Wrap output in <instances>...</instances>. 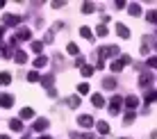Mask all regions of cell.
I'll return each instance as SVG.
<instances>
[{
    "label": "cell",
    "instance_id": "e0dca14e",
    "mask_svg": "<svg viewBox=\"0 0 157 139\" xmlns=\"http://www.w3.org/2000/svg\"><path fill=\"white\" fill-rule=\"evenodd\" d=\"M52 80H55V75H46V78H41L39 82H41L46 89H52Z\"/></svg>",
    "mask_w": 157,
    "mask_h": 139
},
{
    "label": "cell",
    "instance_id": "484cf974",
    "mask_svg": "<svg viewBox=\"0 0 157 139\" xmlns=\"http://www.w3.org/2000/svg\"><path fill=\"white\" fill-rule=\"evenodd\" d=\"M32 116H34V112H32L30 107H23V110H21V119H32Z\"/></svg>",
    "mask_w": 157,
    "mask_h": 139
},
{
    "label": "cell",
    "instance_id": "7c38bea8",
    "mask_svg": "<svg viewBox=\"0 0 157 139\" xmlns=\"http://www.w3.org/2000/svg\"><path fill=\"white\" fill-rule=\"evenodd\" d=\"M91 103H94V107H102V105H105V98H102L100 94H94L91 96Z\"/></svg>",
    "mask_w": 157,
    "mask_h": 139
},
{
    "label": "cell",
    "instance_id": "1f68e13d",
    "mask_svg": "<svg viewBox=\"0 0 157 139\" xmlns=\"http://www.w3.org/2000/svg\"><path fill=\"white\" fill-rule=\"evenodd\" d=\"M123 121H125V125H128V123H132V121H134V112H128V114H125V119H123Z\"/></svg>",
    "mask_w": 157,
    "mask_h": 139
},
{
    "label": "cell",
    "instance_id": "2e32d148",
    "mask_svg": "<svg viewBox=\"0 0 157 139\" xmlns=\"http://www.w3.org/2000/svg\"><path fill=\"white\" fill-rule=\"evenodd\" d=\"M123 66H125V64H123L121 60H114V62L109 64V68H112V71H114V73H118V71H123Z\"/></svg>",
    "mask_w": 157,
    "mask_h": 139
},
{
    "label": "cell",
    "instance_id": "ffe728a7",
    "mask_svg": "<svg viewBox=\"0 0 157 139\" xmlns=\"http://www.w3.org/2000/svg\"><path fill=\"white\" fill-rule=\"evenodd\" d=\"M96 12V5L94 2H84L82 5V14H94Z\"/></svg>",
    "mask_w": 157,
    "mask_h": 139
},
{
    "label": "cell",
    "instance_id": "52a82bcc",
    "mask_svg": "<svg viewBox=\"0 0 157 139\" xmlns=\"http://www.w3.org/2000/svg\"><path fill=\"white\" fill-rule=\"evenodd\" d=\"M116 34L121 37V39H130V30L123 23H116Z\"/></svg>",
    "mask_w": 157,
    "mask_h": 139
},
{
    "label": "cell",
    "instance_id": "277c9868",
    "mask_svg": "<svg viewBox=\"0 0 157 139\" xmlns=\"http://www.w3.org/2000/svg\"><path fill=\"white\" fill-rule=\"evenodd\" d=\"M78 123L82 125V128H94V116H89V114H80V116H78Z\"/></svg>",
    "mask_w": 157,
    "mask_h": 139
},
{
    "label": "cell",
    "instance_id": "30bf717a",
    "mask_svg": "<svg viewBox=\"0 0 157 139\" xmlns=\"http://www.w3.org/2000/svg\"><path fill=\"white\" fill-rule=\"evenodd\" d=\"M80 37H82V39H89V41H94V32H91L89 28H86V25H82V28H80Z\"/></svg>",
    "mask_w": 157,
    "mask_h": 139
},
{
    "label": "cell",
    "instance_id": "f1b7e54d",
    "mask_svg": "<svg viewBox=\"0 0 157 139\" xmlns=\"http://www.w3.org/2000/svg\"><path fill=\"white\" fill-rule=\"evenodd\" d=\"M146 21H150V23H157V9H155V12H148V14H146Z\"/></svg>",
    "mask_w": 157,
    "mask_h": 139
},
{
    "label": "cell",
    "instance_id": "ba28073f",
    "mask_svg": "<svg viewBox=\"0 0 157 139\" xmlns=\"http://www.w3.org/2000/svg\"><path fill=\"white\" fill-rule=\"evenodd\" d=\"M48 125H50V123H48V119H36L34 121V132H43Z\"/></svg>",
    "mask_w": 157,
    "mask_h": 139
},
{
    "label": "cell",
    "instance_id": "8992f818",
    "mask_svg": "<svg viewBox=\"0 0 157 139\" xmlns=\"http://www.w3.org/2000/svg\"><path fill=\"white\" fill-rule=\"evenodd\" d=\"M12 105H14V96H9V94H2V96H0V107L9 110Z\"/></svg>",
    "mask_w": 157,
    "mask_h": 139
},
{
    "label": "cell",
    "instance_id": "e575fe53",
    "mask_svg": "<svg viewBox=\"0 0 157 139\" xmlns=\"http://www.w3.org/2000/svg\"><path fill=\"white\" fill-rule=\"evenodd\" d=\"M52 39H55V32H46V39H43V41H46V44H50Z\"/></svg>",
    "mask_w": 157,
    "mask_h": 139
},
{
    "label": "cell",
    "instance_id": "b9f144b4",
    "mask_svg": "<svg viewBox=\"0 0 157 139\" xmlns=\"http://www.w3.org/2000/svg\"><path fill=\"white\" fill-rule=\"evenodd\" d=\"M39 139H52V137H48V135H43V137H39Z\"/></svg>",
    "mask_w": 157,
    "mask_h": 139
},
{
    "label": "cell",
    "instance_id": "7bdbcfd3",
    "mask_svg": "<svg viewBox=\"0 0 157 139\" xmlns=\"http://www.w3.org/2000/svg\"><path fill=\"white\" fill-rule=\"evenodd\" d=\"M5 7V0H0V9H2Z\"/></svg>",
    "mask_w": 157,
    "mask_h": 139
},
{
    "label": "cell",
    "instance_id": "603a6c76",
    "mask_svg": "<svg viewBox=\"0 0 157 139\" xmlns=\"http://www.w3.org/2000/svg\"><path fill=\"white\" fill-rule=\"evenodd\" d=\"M9 82H12V75H9V73H0V84H2V87H7Z\"/></svg>",
    "mask_w": 157,
    "mask_h": 139
},
{
    "label": "cell",
    "instance_id": "f6af8a7d",
    "mask_svg": "<svg viewBox=\"0 0 157 139\" xmlns=\"http://www.w3.org/2000/svg\"><path fill=\"white\" fill-rule=\"evenodd\" d=\"M100 139H105V137H100Z\"/></svg>",
    "mask_w": 157,
    "mask_h": 139
},
{
    "label": "cell",
    "instance_id": "d590c367",
    "mask_svg": "<svg viewBox=\"0 0 157 139\" xmlns=\"http://www.w3.org/2000/svg\"><path fill=\"white\" fill-rule=\"evenodd\" d=\"M148 66H150V68H157V57H150V60H148Z\"/></svg>",
    "mask_w": 157,
    "mask_h": 139
},
{
    "label": "cell",
    "instance_id": "d6a6232c",
    "mask_svg": "<svg viewBox=\"0 0 157 139\" xmlns=\"http://www.w3.org/2000/svg\"><path fill=\"white\" fill-rule=\"evenodd\" d=\"M2 57H12V46H5L2 48Z\"/></svg>",
    "mask_w": 157,
    "mask_h": 139
},
{
    "label": "cell",
    "instance_id": "ee69618b",
    "mask_svg": "<svg viewBox=\"0 0 157 139\" xmlns=\"http://www.w3.org/2000/svg\"><path fill=\"white\" fill-rule=\"evenodd\" d=\"M0 139H9V137H5V135H0Z\"/></svg>",
    "mask_w": 157,
    "mask_h": 139
},
{
    "label": "cell",
    "instance_id": "44dd1931",
    "mask_svg": "<svg viewBox=\"0 0 157 139\" xmlns=\"http://www.w3.org/2000/svg\"><path fill=\"white\" fill-rule=\"evenodd\" d=\"M96 128H98L100 135H107V132H109V123H107V121H100V123L96 125Z\"/></svg>",
    "mask_w": 157,
    "mask_h": 139
},
{
    "label": "cell",
    "instance_id": "5b68a950",
    "mask_svg": "<svg viewBox=\"0 0 157 139\" xmlns=\"http://www.w3.org/2000/svg\"><path fill=\"white\" fill-rule=\"evenodd\" d=\"M150 84H153V75H150V73H141V78H139V87L148 89Z\"/></svg>",
    "mask_w": 157,
    "mask_h": 139
},
{
    "label": "cell",
    "instance_id": "9c48e42d",
    "mask_svg": "<svg viewBox=\"0 0 157 139\" xmlns=\"http://www.w3.org/2000/svg\"><path fill=\"white\" fill-rule=\"evenodd\" d=\"M102 89H107V91L116 89V78H105L102 80Z\"/></svg>",
    "mask_w": 157,
    "mask_h": 139
},
{
    "label": "cell",
    "instance_id": "4dcf8cb0",
    "mask_svg": "<svg viewBox=\"0 0 157 139\" xmlns=\"http://www.w3.org/2000/svg\"><path fill=\"white\" fill-rule=\"evenodd\" d=\"M78 94H89V84H86V82H82V84L78 87Z\"/></svg>",
    "mask_w": 157,
    "mask_h": 139
},
{
    "label": "cell",
    "instance_id": "74e56055",
    "mask_svg": "<svg viewBox=\"0 0 157 139\" xmlns=\"http://www.w3.org/2000/svg\"><path fill=\"white\" fill-rule=\"evenodd\" d=\"M150 52V46H141V55H148Z\"/></svg>",
    "mask_w": 157,
    "mask_h": 139
},
{
    "label": "cell",
    "instance_id": "60d3db41",
    "mask_svg": "<svg viewBox=\"0 0 157 139\" xmlns=\"http://www.w3.org/2000/svg\"><path fill=\"white\" fill-rule=\"evenodd\" d=\"M2 34H5V28H0V39H2Z\"/></svg>",
    "mask_w": 157,
    "mask_h": 139
},
{
    "label": "cell",
    "instance_id": "5bb4252c",
    "mask_svg": "<svg viewBox=\"0 0 157 139\" xmlns=\"http://www.w3.org/2000/svg\"><path fill=\"white\" fill-rule=\"evenodd\" d=\"M9 128L16 130V132H21V130H23V121H21V119H12V121H9Z\"/></svg>",
    "mask_w": 157,
    "mask_h": 139
},
{
    "label": "cell",
    "instance_id": "7402d4cb",
    "mask_svg": "<svg viewBox=\"0 0 157 139\" xmlns=\"http://www.w3.org/2000/svg\"><path fill=\"white\" fill-rule=\"evenodd\" d=\"M96 34H98V37H107V25L105 23L96 25Z\"/></svg>",
    "mask_w": 157,
    "mask_h": 139
},
{
    "label": "cell",
    "instance_id": "9a60e30c",
    "mask_svg": "<svg viewBox=\"0 0 157 139\" xmlns=\"http://www.w3.org/2000/svg\"><path fill=\"white\" fill-rule=\"evenodd\" d=\"M128 12L132 14V16H139V14H141V7H139L137 2H130V5H128Z\"/></svg>",
    "mask_w": 157,
    "mask_h": 139
},
{
    "label": "cell",
    "instance_id": "8d00e7d4",
    "mask_svg": "<svg viewBox=\"0 0 157 139\" xmlns=\"http://www.w3.org/2000/svg\"><path fill=\"white\" fill-rule=\"evenodd\" d=\"M75 66L82 68V66H84V57H80V55H78V60H75Z\"/></svg>",
    "mask_w": 157,
    "mask_h": 139
},
{
    "label": "cell",
    "instance_id": "8fae6325",
    "mask_svg": "<svg viewBox=\"0 0 157 139\" xmlns=\"http://www.w3.org/2000/svg\"><path fill=\"white\" fill-rule=\"evenodd\" d=\"M46 64H48V57L39 55V57H36V60H34V71H39V68H43V66H46Z\"/></svg>",
    "mask_w": 157,
    "mask_h": 139
},
{
    "label": "cell",
    "instance_id": "3957f363",
    "mask_svg": "<svg viewBox=\"0 0 157 139\" xmlns=\"http://www.w3.org/2000/svg\"><path fill=\"white\" fill-rule=\"evenodd\" d=\"M2 25H16V28H18V25H21V16H16V14H2Z\"/></svg>",
    "mask_w": 157,
    "mask_h": 139
},
{
    "label": "cell",
    "instance_id": "d4e9b609",
    "mask_svg": "<svg viewBox=\"0 0 157 139\" xmlns=\"http://www.w3.org/2000/svg\"><path fill=\"white\" fill-rule=\"evenodd\" d=\"M80 71H82V75H84V78H91V75H94V66H86V64H84L82 68H80Z\"/></svg>",
    "mask_w": 157,
    "mask_h": 139
},
{
    "label": "cell",
    "instance_id": "ab89813d",
    "mask_svg": "<svg viewBox=\"0 0 157 139\" xmlns=\"http://www.w3.org/2000/svg\"><path fill=\"white\" fill-rule=\"evenodd\" d=\"M150 139H157V130H153V135H150Z\"/></svg>",
    "mask_w": 157,
    "mask_h": 139
},
{
    "label": "cell",
    "instance_id": "f35d334b",
    "mask_svg": "<svg viewBox=\"0 0 157 139\" xmlns=\"http://www.w3.org/2000/svg\"><path fill=\"white\" fill-rule=\"evenodd\" d=\"M80 139H94V137H91V132H84V135H80Z\"/></svg>",
    "mask_w": 157,
    "mask_h": 139
},
{
    "label": "cell",
    "instance_id": "4316f807",
    "mask_svg": "<svg viewBox=\"0 0 157 139\" xmlns=\"http://www.w3.org/2000/svg\"><path fill=\"white\" fill-rule=\"evenodd\" d=\"M66 50H68V55H80V48H78V44H73V41L68 44Z\"/></svg>",
    "mask_w": 157,
    "mask_h": 139
},
{
    "label": "cell",
    "instance_id": "ac0fdd59",
    "mask_svg": "<svg viewBox=\"0 0 157 139\" xmlns=\"http://www.w3.org/2000/svg\"><path fill=\"white\" fill-rule=\"evenodd\" d=\"M123 103H125L128 107H137V105H139V98H137V96H128V98L123 100Z\"/></svg>",
    "mask_w": 157,
    "mask_h": 139
},
{
    "label": "cell",
    "instance_id": "6da1fadb",
    "mask_svg": "<svg viewBox=\"0 0 157 139\" xmlns=\"http://www.w3.org/2000/svg\"><path fill=\"white\" fill-rule=\"evenodd\" d=\"M32 37V30L30 28H21V30H16V34L12 37V46L16 44V41H28Z\"/></svg>",
    "mask_w": 157,
    "mask_h": 139
},
{
    "label": "cell",
    "instance_id": "83f0119b",
    "mask_svg": "<svg viewBox=\"0 0 157 139\" xmlns=\"http://www.w3.org/2000/svg\"><path fill=\"white\" fill-rule=\"evenodd\" d=\"M39 80L41 78H39V73H36V71H30L28 73V82H39Z\"/></svg>",
    "mask_w": 157,
    "mask_h": 139
},
{
    "label": "cell",
    "instance_id": "4fadbf2b",
    "mask_svg": "<svg viewBox=\"0 0 157 139\" xmlns=\"http://www.w3.org/2000/svg\"><path fill=\"white\" fill-rule=\"evenodd\" d=\"M14 60H16V64H25V62H28V55H25L23 50H16L14 52Z\"/></svg>",
    "mask_w": 157,
    "mask_h": 139
},
{
    "label": "cell",
    "instance_id": "f546056e",
    "mask_svg": "<svg viewBox=\"0 0 157 139\" xmlns=\"http://www.w3.org/2000/svg\"><path fill=\"white\" fill-rule=\"evenodd\" d=\"M107 50H109V57H118V46H107Z\"/></svg>",
    "mask_w": 157,
    "mask_h": 139
},
{
    "label": "cell",
    "instance_id": "d6986e66",
    "mask_svg": "<svg viewBox=\"0 0 157 139\" xmlns=\"http://www.w3.org/2000/svg\"><path fill=\"white\" fill-rule=\"evenodd\" d=\"M32 52H34V55H41V50H43V44H41V41H32Z\"/></svg>",
    "mask_w": 157,
    "mask_h": 139
},
{
    "label": "cell",
    "instance_id": "836d02e7",
    "mask_svg": "<svg viewBox=\"0 0 157 139\" xmlns=\"http://www.w3.org/2000/svg\"><path fill=\"white\" fill-rule=\"evenodd\" d=\"M118 60H121L123 64H132V57H130V55H121Z\"/></svg>",
    "mask_w": 157,
    "mask_h": 139
},
{
    "label": "cell",
    "instance_id": "7a4b0ae2",
    "mask_svg": "<svg viewBox=\"0 0 157 139\" xmlns=\"http://www.w3.org/2000/svg\"><path fill=\"white\" fill-rule=\"evenodd\" d=\"M121 105H123L121 96H112V100H109V114H118V112H121Z\"/></svg>",
    "mask_w": 157,
    "mask_h": 139
},
{
    "label": "cell",
    "instance_id": "cb8c5ba5",
    "mask_svg": "<svg viewBox=\"0 0 157 139\" xmlns=\"http://www.w3.org/2000/svg\"><path fill=\"white\" fill-rule=\"evenodd\" d=\"M68 107H80V96H71V98H68Z\"/></svg>",
    "mask_w": 157,
    "mask_h": 139
}]
</instances>
